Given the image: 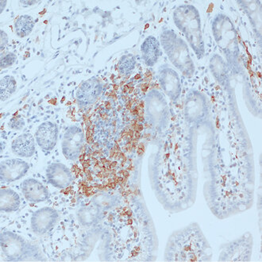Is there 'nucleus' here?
<instances>
[{
	"mask_svg": "<svg viewBox=\"0 0 262 262\" xmlns=\"http://www.w3.org/2000/svg\"><path fill=\"white\" fill-rule=\"evenodd\" d=\"M173 20L177 28L186 37L198 59L203 58L205 49L201 28V18L198 10L189 4L179 6L174 11Z\"/></svg>",
	"mask_w": 262,
	"mask_h": 262,
	"instance_id": "obj_1",
	"label": "nucleus"
},
{
	"mask_svg": "<svg viewBox=\"0 0 262 262\" xmlns=\"http://www.w3.org/2000/svg\"><path fill=\"white\" fill-rule=\"evenodd\" d=\"M161 42L171 63L184 76H193L195 64L187 43L172 30H165L161 33Z\"/></svg>",
	"mask_w": 262,
	"mask_h": 262,
	"instance_id": "obj_2",
	"label": "nucleus"
},
{
	"mask_svg": "<svg viewBox=\"0 0 262 262\" xmlns=\"http://www.w3.org/2000/svg\"><path fill=\"white\" fill-rule=\"evenodd\" d=\"M0 245L4 257L8 261H44L37 245L32 244L21 236L11 231L0 234Z\"/></svg>",
	"mask_w": 262,
	"mask_h": 262,
	"instance_id": "obj_3",
	"label": "nucleus"
},
{
	"mask_svg": "<svg viewBox=\"0 0 262 262\" xmlns=\"http://www.w3.org/2000/svg\"><path fill=\"white\" fill-rule=\"evenodd\" d=\"M212 31L219 48L233 64L239 58V46L237 33L232 21L224 14H218L212 23Z\"/></svg>",
	"mask_w": 262,
	"mask_h": 262,
	"instance_id": "obj_4",
	"label": "nucleus"
},
{
	"mask_svg": "<svg viewBox=\"0 0 262 262\" xmlns=\"http://www.w3.org/2000/svg\"><path fill=\"white\" fill-rule=\"evenodd\" d=\"M145 112L152 126L161 129L166 125L168 117V105L165 97L158 91H151L146 96Z\"/></svg>",
	"mask_w": 262,
	"mask_h": 262,
	"instance_id": "obj_5",
	"label": "nucleus"
},
{
	"mask_svg": "<svg viewBox=\"0 0 262 262\" xmlns=\"http://www.w3.org/2000/svg\"><path fill=\"white\" fill-rule=\"evenodd\" d=\"M84 135L80 126L72 125L66 129L63 136L61 149L66 159L75 161L83 149Z\"/></svg>",
	"mask_w": 262,
	"mask_h": 262,
	"instance_id": "obj_6",
	"label": "nucleus"
},
{
	"mask_svg": "<svg viewBox=\"0 0 262 262\" xmlns=\"http://www.w3.org/2000/svg\"><path fill=\"white\" fill-rule=\"evenodd\" d=\"M58 219V213L52 207H45L37 210L32 214L30 220L33 232L37 235H43L48 233L55 227Z\"/></svg>",
	"mask_w": 262,
	"mask_h": 262,
	"instance_id": "obj_7",
	"label": "nucleus"
},
{
	"mask_svg": "<svg viewBox=\"0 0 262 262\" xmlns=\"http://www.w3.org/2000/svg\"><path fill=\"white\" fill-rule=\"evenodd\" d=\"M30 169L27 161L18 158L3 161L0 165V179L3 183H11L23 178Z\"/></svg>",
	"mask_w": 262,
	"mask_h": 262,
	"instance_id": "obj_8",
	"label": "nucleus"
},
{
	"mask_svg": "<svg viewBox=\"0 0 262 262\" xmlns=\"http://www.w3.org/2000/svg\"><path fill=\"white\" fill-rule=\"evenodd\" d=\"M159 81L165 94L172 100L181 95V83L177 72L171 68L162 66L159 72Z\"/></svg>",
	"mask_w": 262,
	"mask_h": 262,
	"instance_id": "obj_9",
	"label": "nucleus"
},
{
	"mask_svg": "<svg viewBox=\"0 0 262 262\" xmlns=\"http://www.w3.org/2000/svg\"><path fill=\"white\" fill-rule=\"evenodd\" d=\"M58 134V127L55 123L43 122L36 131V142L43 151L50 152L57 145Z\"/></svg>",
	"mask_w": 262,
	"mask_h": 262,
	"instance_id": "obj_10",
	"label": "nucleus"
},
{
	"mask_svg": "<svg viewBox=\"0 0 262 262\" xmlns=\"http://www.w3.org/2000/svg\"><path fill=\"white\" fill-rule=\"evenodd\" d=\"M46 177L48 182L58 189L67 188L73 180L70 169L61 163L50 164L46 168Z\"/></svg>",
	"mask_w": 262,
	"mask_h": 262,
	"instance_id": "obj_11",
	"label": "nucleus"
},
{
	"mask_svg": "<svg viewBox=\"0 0 262 262\" xmlns=\"http://www.w3.org/2000/svg\"><path fill=\"white\" fill-rule=\"evenodd\" d=\"M103 85L98 79L92 77L83 82L76 92V99L79 104L87 106L92 104L97 100L101 94Z\"/></svg>",
	"mask_w": 262,
	"mask_h": 262,
	"instance_id": "obj_12",
	"label": "nucleus"
},
{
	"mask_svg": "<svg viewBox=\"0 0 262 262\" xmlns=\"http://www.w3.org/2000/svg\"><path fill=\"white\" fill-rule=\"evenodd\" d=\"M21 192L23 195L31 203H41L50 198V193L42 183L34 179L29 178L21 184Z\"/></svg>",
	"mask_w": 262,
	"mask_h": 262,
	"instance_id": "obj_13",
	"label": "nucleus"
},
{
	"mask_svg": "<svg viewBox=\"0 0 262 262\" xmlns=\"http://www.w3.org/2000/svg\"><path fill=\"white\" fill-rule=\"evenodd\" d=\"M11 149L17 156L28 158L35 154L34 138L31 134H23L13 141Z\"/></svg>",
	"mask_w": 262,
	"mask_h": 262,
	"instance_id": "obj_14",
	"label": "nucleus"
},
{
	"mask_svg": "<svg viewBox=\"0 0 262 262\" xmlns=\"http://www.w3.org/2000/svg\"><path fill=\"white\" fill-rule=\"evenodd\" d=\"M141 52L145 64L152 67L158 62L160 57L159 41L154 36H149L144 40L141 46Z\"/></svg>",
	"mask_w": 262,
	"mask_h": 262,
	"instance_id": "obj_15",
	"label": "nucleus"
},
{
	"mask_svg": "<svg viewBox=\"0 0 262 262\" xmlns=\"http://www.w3.org/2000/svg\"><path fill=\"white\" fill-rule=\"evenodd\" d=\"M21 200L16 191L11 188H2L0 191V210L2 212H15L19 209Z\"/></svg>",
	"mask_w": 262,
	"mask_h": 262,
	"instance_id": "obj_16",
	"label": "nucleus"
},
{
	"mask_svg": "<svg viewBox=\"0 0 262 262\" xmlns=\"http://www.w3.org/2000/svg\"><path fill=\"white\" fill-rule=\"evenodd\" d=\"M102 213L99 208L93 207H83L77 212V219L80 224L85 227L94 225L101 220Z\"/></svg>",
	"mask_w": 262,
	"mask_h": 262,
	"instance_id": "obj_17",
	"label": "nucleus"
},
{
	"mask_svg": "<svg viewBox=\"0 0 262 262\" xmlns=\"http://www.w3.org/2000/svg\"><path fill=\"white\" fill-rule=\"evenodd\" d=\"M34 27V18L28 14L21 15L14 21V31L18 37H26L30 35Z\"/></svg>",
	"mask_w": 262,
	"mask_h": 262,
	"instance_id": "obj_18",
	"label": "nucleus"
},
{
	"mask_svg": "<svg viewBox=\"0 0 262 262\" xmlns=\"http://www.w3.org/2000/svg\"><path fill=\"white\" fill-rule=\"evenodd\" d=\"M17 89V83L12 76L7 75L1 79L0 82V92H1V100L6 101L14 94Z\"/></svg>",
	"mask_w": 262,
	"mask_h": 262,
	"instance_id": "obj_19",
	"label": "nucleus"
},
{
	"mask_svg": "<svg viewBox=\"0 0 262 262\" xmlns=\"http://www.w3.org/2000/svg\"><path fill=\"white\" fill-rule=\"evenodd\" d=\"M136 60L132 54H127L121 57L118 64V69L122 75H129L133 72Z\"/></svg>",
	"mask_w": 262,
	"mask_h": 262,
	"instance_id": "obj_20",
	"label": "nucleus"
},
{
	"mask_svg": "<svg viewBox=\"0 0 262 262\" xmlns=\"http://www.w3.org/2000/svg\"><path fill=\"white\" fill-rule=\"evenodd\" d=\"M246 7V11L248 14L249 18H251L253 25H257L260 30V9H258V2H243Z\"/></svg>",
	"mask_w": 262,
	"mask_h": 262,
	"instance_id": "obj_21",
	"label": "nucleus"
},
{
	"mask_svg": "<svg viewBox=\"0 0 262 262\" xmlns=\"http://www.w3.org/2000/svg\"><path fill=\"white\" fill-rule=\"evenodd\" d=\"M92 200H93L92 202L94 203L96 207L104 210L110 209V208L113 207L114 206L116 205L118 201V200H116L115 197L112 196V195H102V194H100V195H99H99H96Z\"/></svg>",
	"mask_w": 262,
	"mask_h": 262,
	"instance_id": "obj_22",
	"label": "nucleus"
},
{
	"mask_svg": "<svg viewBox=\"0 0 262 262\" xmlns=\"http://www.w3.org/2000/svg\"><path fill=\"white\" fill-rule=\"evenodd\" d=\"M211 68L215 76L223 77L227 73V64L220 56H214L211 60Z\"/></svg>",
	"mask_w": 262,
	"mask_h": 262,
	"instance_id": "obj_23",
	"label": "nucleus"
},
{
	"mask_svg": "<svg viewBox=\"0 0 262 262\" xmlns=\"http://www.w3.org/2000/svg\"><path fill=\"white\" fill-rule=\"evenodd\" d=\"M17 60V56L13 53H9L6 54L4 57H1L0 60V67L1 69H7L10 66H13Z\"/></svg>",
	"mask_w": 262,
	"mask_h": 262,
	"instance_id": "obj_24",
	"label": "nucleus"
},
{
	"mask_svg": "<svg viewBox=\"0 0 262 262\" xmlns=\"http://www.w3.org/2000/svg\"><path fill=\"white\" fill-rule=\"evenodd\" d=\"M24 126H25V121L20 116H15L10 120L9 127L11 129L19 130V129H23Z\"/></svg>",
	"mask_w": 262,
	"mask_h": 262,
	"instance_id": "obj_25",
	"label": "nucleus"
},
{
	"mask_svg": "<svg viewBox=\"0 0 262 262\" xmlns=\"http://www.w3.org/2000/svg\"><path fill=\"white\" fill-rule=\"evenodd\" d=\"M0 33H1V46L0 47H1V50H4V49L7 46V43H8V36L6 34L4 30H1Z\"/></svg>",
	"mask_w": 262,
	"mask_h": 262,
	"instance_id": "obj_26",
	"label": "nucleus"
},
{
	"mask_svg": "<svg viewBox=\"0 0 262 262\" xmlns=\"http://www.w3.org/2000/svg\"><path fill=\"white\" fill-rule=\"evenodd\" d=\"M21 4H29V5H32V4L37 3V1H20Z\"/></svg>",
	"mask_w": 262,
	"mask_h": 262,
	"instance_id": "obj_27",
	"label": "nucleus"
},
{
	"mask_svg": "<svg viewBox=\"0 0 262 262\" xmlns=\"http://www.w3.org/2000/svg\"><path fill=\"white\" fill-rule=\"evenodd\" d=\"M7 1H1V13L4 11V6L5 7Z\"/></svg>",
	"mask_w": 262,
	"mask_h": 262,
	"instance_id": "obj_28",
	"label": "nucleus"
}]
</instances>
